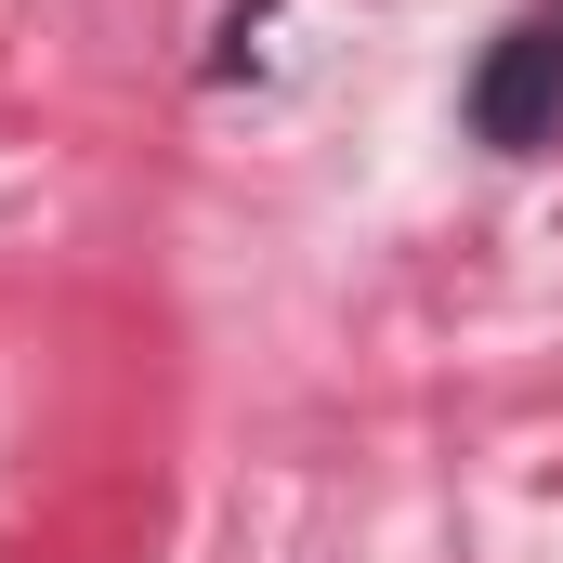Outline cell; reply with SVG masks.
I'll return each instance as SVG.
<instances>
[{
    "label": "cell",
    "mask_w": 563,
    "mask_h": 563,
    "mask_svg": "<svg viewBox=\"0 0 563 563\" xmlns=\"http://www.w3.org/2000/svg\"><path fill=\"white\" fill-rule=\"evenodd\" d=\"M472 144H498V157H538L563 132V0H525L498 40H485V66H472Z\"/></svg>",
    "instance_id": "cell-1"
}]
</instances>
